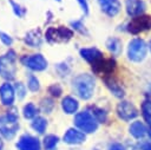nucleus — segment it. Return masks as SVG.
<instances>
[{
	"label": "nucleus",
	"instance_id": "f257e3e1",
	"mask_svg": "<svg viewBox=\"0 0 151 150\" xmlns=\"http://www.w3.org/2000/svg\"><path fill=\"white\" fill-rule=\"evenodd\" d=\"M72 85L78 97H80L84 100H87L93 96L96 89V80L93 76L88 73H80L77 77H74Z\"/></svg>",
	"mask_w": 151,
	"mask_h": 150
},
{
	"label": "nucleus",
	"instance_id": "f03ea898",
	"mask_svg": "<svg viewBox=\"0 0 151 150\" xmlns=\"http://www.w3.org/2000/svg\"><path fill=\"white\" fill-rule=\"evenodd\" d=\"M18 129H19V120H18V115L15 112H7L0 116V135L5 139L7 141L13 139Z\"/></svg>",
	"mask_w": 151,
	"mask_h": 150
},
{
	"label": "nucleus",
	"instance_id": "7ed1b4c3",
	"mask_svg": "<svg viewBox=\"0 0 151 150\" xmlns=\"http://www.w3.org/2000/svg\"><path fill=\"white\" fill-rule=\"evenodd\" d=\"M147 54V45L140 38H133L127 46V58L133 63H140Z\"/></svg>",
	"mask_w": 151,
	"mask_h": 150
},
{
	"label": "nucleus",
	"instance_id": "20e7f679",
	"mask_svg": "<svg viewBox=\"0 0 151 150\" xmlns=\"http://www.w3.org/2000/svg\"><path fill=\"white\" fill-rule=\"evenodd\" d=\"M74 124L80 131H84L85 133H92L98 129V120L88 111L78 112L74 117Z\"/></svg>",
	"mask_w": 151,
	"mask_h": 150
},
{
	"label": "nucleus",
	"instance_id": "39448f33",
	"mask_svg": "<svg viewBox=\"0 0 151 150\" xmlns=\"http://www.w3.org/2000/svg\"><path fill=\"white\" fill-rule=\"evenodd\" d=\"M15 73V53L13 51H8L6 54L0 57V76L6 80H12L14 79Z\"/></svg>",
	"mask_w": 151,
	"mask_h": 150
},
{
	"label": "nucleus",
	"instance_id": "423d86ee",
	"mask_svg": "<svg viewBox=\"0 0 151 150\" xmlns=\"http://www.w3.org/2000/svg\"><path fill=\"white\" fill-rule=\"evenodd\" d=\"M73 32L64 26H59V27H51L47 30L46 32V39L50 43H64L67 41L72 38Z\"/></svg>",
	"mask_w": 151,
	"mask_h": 150
},
{
	"label": "nucleus",
	"instance_id": "0eeeda50",
	"mask_svg": "<svg viewBox=\"0 0 151 150\" xmlns=\"http://www.w3.org/2000/svg\"><path fill=\"white\" fill-rule=\"evenodd\" d=\"M151 30V17L150 15H138L131 19L127 24V31L132 34H138L140 32Z\"/></svg>",
	"mask_w": 151,
	"mask_h": 150
},
{
	"label": "nucleus",
	"instance_id": "6e6552de",
	"mask_svg": "<svg viewBox=\"0 0 151 150\" xmlns=\"http://www.w3.org/2000/svg\"><path fill=\"white\" fill-rule=\"evenodd\" d=\"M22 64L31 69L32 71H44L47 67V60L42 54H32V56H25L21 59Z\"/></svg>",
	"mask_w": 151,
	"mask_h": 150
},
{
	"label": "nucleus",
	"instance_id": "1a4fd4ad",
	"mask_svg": "<svg viewBox=\"0 0 151 150\" xmlns=\"http://www.w3.org/2000/svg\"><path fill=\"white\" fill-rule=\"evenodd\" d=\"M117 113L119 116V118H122L123 120H131L133 118L137 117L138 111L136 109V106L127 100H122L118 105H117Z\"/></svg>",
	"mask_w": 151,
	"mask_h": 150
},
{
	"label": "nucleus",
	"instance_id": "9d476101",
	"mask_svg": "<svg viewBox=\"0 0 151 150\" xmlns=\"http://www.w3.org/2000/svg\"><path fill=\"white\" fill-rule=\"evenodd\" d=\"M92 69L96 73H98L100 76H109L116 69V61L112 58H110V59L101 58L92 64Z\"/></svg>",
	"mask_w": 151,
	"mask_h": 150
},
{
	"label": "nucleus",
	"instance_id": "9b49d317",
	"mask_svg": "<svg viewBox=\"0 0 151 150\" xmlns=\"http://www.w3.org/2000/svg\"><path fill=\"white\" fill-rule=\"evenodd\" d=\"M17 148L18 150H41L39 139L31 135H22L17 143Z\"/></svg>",
	"mask_w": 151,
	"mask_h": 150
},
{
	"label": "nucleus",
	"instance_id": "f8f14e48",
	"mask_svg": "<svg viewBox=\"0 0 151 150\" xmlns=\"http://www.w3.org/2000/svg\"><path fill=\"white\" fill-rule=\"evenodd\" d=\"M125 8H126V13L130 17L134 18L142 15L146 6L143 0H125Z\"/></svg>",
	"mask_w": 151,
	"mask_h": 150
},
{
	"label": "nucleus",
	"instance_id": "ddd939ff",
	"mask_svg": "<svg viewBox=\"0 0 151 150\" xmlns=\"http://www.w3.org/2000/svg\"><path fill=\"white\" fill-rule=\"evenodd\" d=\"M14 97H15V91L14 87L9 83H4L0 86V99L1 103L6 106H11L14 103Z\"/></svg>",
	"mask_w": 151,
	"mask_h": 150
},
{
	"label": "nucleus",
	"instance_id": "4468645a",
	"mask_svg": "<svg viewBox=\"0 0 151 150\" xmlns=\"http://www.w3.org/2000/svg\"><path fill=\"white\" fill-rule=\"evenodd\" d=\"M101 11L109 17H114L119 13L122 6L119 0H98Z\"/></svg>",
	"mask_w": 151,
	"mask_h": 150
},
{
	"label": "nucleus",
	"instance_id": "2eb2a0df",
	"mask_svg": "<svg viewBox=\"0 0 151 150\" xmlns=\"http://www.w3.org/2000/svg\"><path fill=\"white\" fill-rule=\"evenodd\" d=\"M64 142L67 143V144H80L83 142H85L86 139V136H85V132L80 131V130H77V129H68L64 137H63Z\"/></svg>",
	"mask_w": 151,
	"mask_h": 150
},
{
	"label": "nucleus",
	"instance_id": "dca6fc26",
	"mask_svg": "<svg viewBox=\"0 0 151 150\" xmlns=\"http://www.w3.org/2000/svg\"><path fill=\"white\" fill-rule=\"evenodd\" d=\"M80 56L81 58H84L86 61L93 64L94 61L99 60L103 58V53L101 51H99L97 47H85L80 50Z\"/></svg>",
	"mask_w": 151,
	"mask_h": 150
},
{
	"label": "nucleus",
	"instance_id": "f3484780",
	"mask_svg": "<svg viewBox=\"0 0 151 150\" xmlns=\"http://www.w3.org/2000/svg\"><path fill=\"white\" fill-rule=\"evenodd\" d=\"M25 43L32 47H40L42 44V38L40 30H32L25 37Z\"/></svg>",
	"mask_w": 151,
	"mask_h": 150
},
{
	"label": "nucleus",
	"instance_id": "a211bd4d",
	"mask_svg": "<svg viewBox=\"0 0 151 150\" xmlns=\"http://www.w3.org/2000/svg\"><path fill=\"white\" fill-rule=\"evenodd\" d=\"M61 107L65 111V113L72 115V113L77 112V110L79 107V103H78V100L76 98H73L71 96H66L61 100Z\"/></svg>",
	"mask_w": 151,
	"mask_h": 150
},
{
	"label": "nucleus",
	"instance_id": "6ab92c4d",
	"mask_svg": "<svg viewBox=\"0 0 151 150\" xmlns=\"http://www.w3.org/2000/svg\"><path fill=\"white\" fill-rule=\"evenodd\" d=\"M129 130H130V133H131L134 138H143V137L146 135V132H147L145 125H144L142 122H139V120L133 122V123L130 125Z\"/></svg>",
	"mask_w": 151,
	"mask_h": 150
},
{
	"label": "nucleus",
	"instance_id": "aec40b11",
	"mask_svg": "<svg viewBox=\"0 0 151 150\" xmlns=\"http://www.w3.org/2000/svg\"><path fill=\"white\" fill-rule=\"evenodd\" d=\"M107 87L110 89V91L118 98H122L124 96V89L122 87L120 84H118L116 80H113L112 78H104Z\"/></svg>",
	"mask_w": 151,
	"mask_h": 150
},
{
	"label": "nucleus",
	"instance_id": "412c9836",
	"mask_svg": "<svg viewBox=\"0 0 151 150\" xmlns=\"http://www.w3.org/2000/svg\"><path fill=\"white\" fill-rule=\"evenodd\" d=\"M106 47L112 54L118 56L122 52V41L118 38H109L106 41Z\"/></svg>",
	"mask_w": 151,
	"mask_h": 150
},
{
	"label": "nucleus",
	"instance_id": "4be33fe9",
	"mask_svg": "<svg viewBox=\"0 0 151 150\" xmlns=\"http://www.w3.org/2000/svg\"><path fill=\"white\" fill-rule=\"evenodd\" d=\"M31 125H32V129L38 133H44L47 128V120L44 117H35L33 118V122Z\"/></svg>",
	"mask_w": 151,
	"mask_h": 150
},
{
	"label": "nucleus",
	"instance_id": "5701e85b",
	"mask_svg": "<svg viewBox=\"0 0 151 150\" xmlns=\"http://www.w3.org/2000/svg\"><path fill=\"white\" fill-rule=\"evenodd\" d=\"M142 115L144 120L151 125V99H145L142 103Z\"/></svg>",
	"mask_w": 151,
	"mask_h": 150
},
{
	"label": "nucleus",
	"instance_id": "b1692460",
	"mask_svg": "<svg viewBox=\"0 0 151 150\" xmlns=\"http://www.w3.org/2000/svg\"><path fill=\"white\" fill-rule=\"evenodd\" d=\"M58 143H59V138L55 135H47L44 138V148H45V150H55Z\"/></svg>",
	"mask_w": 151,
	"mask_h": 150
},
{
	"label": "nucleus",
	"instance_id": "393cba45",
	"mask_svg": "<svg viewBox=\"0 0 151 150\" xmlns=\"http://www.w3.org/2000/svg\"><path fill=\"white\" fill-rule=\"evenodd\" d=\"M22 113H24V117H25V118L32 119V118H35V117H37L38 109H37V106H35L33 103H27V104L24 106Z\"/></svg>",
	"mask_w": 151,
	"mask_h": 150
},
{
	"label": "nucleus",
	"instance_id": "a878e982",
	"mask_svg": "<svg viewBox=\"0 0 151 150\" xmlns=\"http://www.w3.org/2000/svg\"><path fill=\"white\" fill-rule=\"evenodd\" d=\"M27 87H28V89H29L32 92L38 91V90L40 89V84H39L38 78L31 74V76L28 77V80H27Z\"/></svg>",
	"mask_w": 151,
	"mask_h": 150
},
{
	"label": "nucleus",
	"instance_id": "bb28decb",
	"mask_svg": "<svg viewBox=\"0 0 151 150\" xmlns=\"http://www.w3.org/2000/svg\"><path fill=\"white\" fill-rule=\"evenodd\" d=\"M9 4H11V6H12L13 12H14L15 15H18L19 18L25 17V14H26V8H24L22 6H20L19 4H17V2L13 1V0H9Z\"/></svg>",
	"mask_w": 151,
	"mask_h": 150
},
{
	"label": "nucleus",
	"instance_id": "cd10ccee",
	"mask_svg": "<svg viewBox=\"0 0 151 150\" xmlns=\"http://www.w3.org/2000/svg\"><path fill=\"white\" fill-rule=\"evenodd\" d=\"M14 91H15L18 98H20V99H22V98L25 97V94H26V87H25V85H24L22 83H20V81H19V83H15Z\"/></svg>",
	"mask_w": 151,
	"mask_h": 150
},
{
	"label": "nucleus",
	"instance_id": "c85d7f7f",
	"mask_svg": "<svg viewBox=\"0 0 151 150\" xmlns=\"http://www.w3.org/2000/svg\"><path fill=\"white\" fill-rule=\"evenodd\" d=\"M48 91L53 97H59L61 93V86L59 84H53L48 87Z\"/></svg>",
	"mask_w": 151,
	"mask_h": 150
},
{
	"label": "nucleus",
	"instance_id": "c756f323",
	"mask_svg": "<svg viewBox=\"0 0 151 150\" xmlns=\"http://www.w3.org/2000/svg\"><path fill=\"white\" fill-rule=\"evenodd\" d=\"M0 40H1L6 46H11V45H12V43H13L12 37H11L9 34L5 33V32H1V31H0Z\"/></svg>",
	"mask_w": 151,
	"mask_h": 150
},
{
	"label": "nucleus",
	"instance_id": "7c9ffc66",
	"mask_svg": "<svg viewBox=\"0 0 151 150\" xmlns=\"http://www.w3.org/2000/svg\"><path fill=\"white\" fill-rule=\"evenodd\" d=\"M71 25L73 26L74 30L79 31L80 33H86V31H85V26L81 24V21H73V22H71Z\"/></svg>",
	"mask_w": 151,
	"mask_h": 150
},
{
	"label": "nucleus",
	"instance_id": "2f4dec72",
	"mask_svg": "<svg viewBox=\"0 0 151 150\" xmlns=\"http://www.w3.org/2000/svg\"><path fill=\"white\" fill-rule=\"evenodd\" d=\"M48 105H50V106H53V102H52L51 99H47V98L44 99L42 103H41V106H42V110H44L45 112H50V111L52 110L51 107H48Z\"/></svg>",
	"mask_w": 151,
	"mask_h": 150
},
{
	"label": "nucleus",
	"instance_id": "473e14b6",
	"mask_svg": "<svg viewBox=\"0 0 151 150\" xmlns=\"http://www.w3.org/2000/svg\"><path fill=\"white\" fill-rule=\"evenodd\" d=\"M77 1H78L79 6L81 7L83 12H84L85 14H87V13H88V4H87V0H77Z\"/></svg>",
	"mask_w": 151,
	"mask_h": 150
},
{
	"label": "nucleus",
	"instance_id": "72a5a7b5",
	"mask_svg": "<svg viewBox=\"0 0 151 150\" xmlns=\"http://www.w3.org/2000/svg\"><path fill=\"white\" fill-rule=\"evenodd\" d=\"M110 150H125V148L120 144V143H113L110 146Z\"/></svg>",
	"mask_w": 151,
	"mask_h": 150
},
{
	"label": "nucleus",
	"instance_id": "f704fd0d",
	"mask_svg": "<svg viewBox=\"0 0 151 150\" xmlns=\"http://www.w3.org/2000/svg\"><path fill=\"white\" fill-rule=\"evenodd\" d=\"M143 150H151V144H146V145L143 148Z\"/></svg>",
	"mask_w": 151,
	"mask_h": 150
},
{
	"label": "nucleus",
	"instance_id": "c9c22d12",
	"mask_svg": "<svg viewBox=\"0 0 151 150\" xmlns=\"http://www.w3.org/2000/svg\"><path fill=\"white\" fill-rule=\"evenodd\" d=\"M2 148H4V143H2V141L0 138V150H2Z\"/></svg>",
	"mask_w": 151,
	"mask_h": 150
},
{
	"label": "nucleus",
	"instance_id": "e433bc0d",
	"mask_svg": "<svg viewBox=\"0 0 151 150\" xmlns=\"http://www.w3.org/2000/svg\"><path fill=\"white\" fill-rule=\"evenodd\" d=\"M149 136H150V138H151V125H150V128H149Z\"/></svg>",
	"mask_w": 151,
	"mask_h": 150
},
{
	"label": "nucleus",
	"instance_id": "4c0bfd02",
	"mask_svg": "<svg viewBox=\"0 0 151 150\" xmlns=\"http://www.w3.org/2000/svg\"><path fill=\"white\" fill-rule=\"evenodd\" d=\"M149 47H150V51H151V40H150V43H149Z\"/></svg>",
	"mask_w": 151,
	"mask_h": 150
},
{
	"label": "nucleus",
	"instance_id": "58836bf2",
	"mask_svg": "<svg viewBox=\"0 0 151 150\" xmlns=\"http://www.w3.org/2000/svg\"><path fill=\"white\" fill-rule=\"evenodd\" d=\"M57 1H58V2H60V1H61V0H57Z\"/></svg>",
	"mask_w": 151,
	"mask_h": 150
}]
</instances>
